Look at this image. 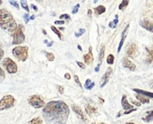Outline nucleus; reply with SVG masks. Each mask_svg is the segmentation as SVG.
I'll return each instance as SVG.
<instances>
[{
  "instance_id": "a211bd4d",
  "label": "nucleus",
  "mask_w": 153,
  "mask_h": 124,
  "mask_svg": "<svg viewBox=\"0 0 153 124\" xmlns=\"http://www.w3.org/2000/svg\"><path fill=\"white\" fill-rule=\"evenodd\" d=\"M135 97L140 101V103L142 104H149L150 103V99L149 97L143 96V95H140V94H135Z\"/></svg>"
},
{
  "instance_id": "49530a36",
  "label": "nucleus",
  "mask_w": 153,
  "mask_h": 124,
  "mask_svg": "<svg viewBox=\"0 0 153 124\" xmlns=\"http://www.w3.org/2000/svg\"><path fill=\"white\" fill-rule=\"evenodd\" d=\"M100 65H101V64H99L97 65V67L95 68V71H96V72H98V71H99V68H100Z\"/></svg>"
},
{
  "instance_id": "4be33fe9",
  "label": "nucleus",
  "mask_w": 153,
  "mask_h": 124,
  "mask_svg": "<svg viewBox=\"0 0 153 124\" xmlns=\"http://www.w3.org/2000/svg\"><path fill=\"white\" fill-rule=\"evenodd\" d=\"M117 24H118V15H115L114 21H111V22H109L108 26H109L111 29H115V28L117 27Z\"/></svg>"
},
{
  "instance_id": "f704fd0d",
  "label": "nucleus",
  "mask_w": 153,
  "mask_h": 124,
  "mask_svg": "<svg viewBox=\"0 0 153 124\" xmlns=\"http://www.w3.org/2000/svg\"><path fill=\"white\" fill-rule=\"evenodd\" d=\"M60 19H61V20H64V19L70 20V19H71V17H70V15H67V14H64V15H60Z\"/></svg>"
},
{
  "instance_id": "aec40b11",
  "label": "nucleus",
  "mask_w": 153,
  "mask_h": 124,
  "mask_svg": "<svg viewBox=\"0 0 153 124\" xmlns=\"http://www.w3.org/2000/svg\"><path fill=\"white\" fill-rule=\"evenodd\" d=\"M143 121L145 122H150L153 121V111H150L146 114V116L143 117Z\"/></svg>"
},
{
  "instance_id": "13d9d810",
  "label": "nucleus",
  "mask_w": 153,
  "mask_h": 124,
  "mask_svg": "<svg viewBox=\"0 0 153 124\" xmlns=\"http://www.w3.org/2000/svg\"><path fill=\"white\" fill-rule=\"evenodd\" d=\"M126 124H134V122H127Z\"/></svg>"
},
{
  "instance_id": "6e6d98bb",
  "label": "nucleus",
  "mask_w": 153,
  "mask_h": 124,
  "mask_svg": "<svg viewBox=\"0 0 153 124\" xmlns=\"http://www.w3.org/2000/svg\"><path fill=\"white\" fill-rule=\"evenodd\" d=\"M42 33H43L44 35H47V31H46L44 29H42Z\"/></svg>"
},
{
  "instance_id": "680f3d73",
  "label": "nucleus",
  "mask_w": 153,
  "mask_h": 124,
  "mask_svg": "<svg viewBox=\"0 0 153 124\" xmlns=\"http://www.w3.org/2000/svg\"><path fill=\"white\" fill-rule=\"evenodd\" d=\"M2 5V0H0V6Z\"/></svg>"
},
{
  "instance_id": "f8f14e48",
  "label": "nucleus",
  "mask_w": 153,
  "mask_h": 124,
  "mask_svg": "<svg viewBox=\"0 0 153 124\" xmlns=\"http://www.w3.org/2000/svg\"><path fill=\"white\" fill-rule=\"evenodd\" d=\"M140 25L142 26L143 29L150 31V32H153V21H152L145 19V20H143V21H142L140 22Z\"/></svg>"
},
{
  "instance_id": "603ef678",
  "label": "nucleus",
  "mask_w": 153,
  "mask_h": 124,
  "mask_svg": "<svg viewBox=\"0 0 153 124\" xmlns=\"http://www.w3.org/2000/svg\"><path fill=\"white\" fill-rule=\"evenodd\" d=\"M99 101H100V103H101V104H103V103H104V99H102V98H100V97H99Z\"/></svg>"
},
{
  "instance_id": "5701e85b",
  "label": "nucleus",
  "mask_w": 153,
  "mask_h": 124,
  "mask_svg": "<svg viewBox=\"0 0 153 124\" xmlns=\"http://www.w3.org/2000/svg\"><path fill=\"white\" fill-rule=\"evenodd\" d=\"M128 5H129V0H123L122 3H121V4L119 5V6H118V9L121 10V11H123L124 9H125V8L127 7Z\"/></svg>"
},
{
  "instance_id": "f03ea898",
  "label": "nucleus",
  "mask_w": 153,
  "mask_h": 124,
  "mask_svg": "<svg viewBox=\"0 0 153 124\" xmlns=\"http://www.w3.org/2000/svg\"><path fill=\"white\" fill-rule=\"evenodd\" d=\"M0 27L4 30L13 33L18 27L13 15L6 9H0Z\"/></svg>"
},
{
  "instance_id": "39448f33",
  "label": "nucleus",
  "mask_w": 153,
  "mask_h": 124,
  "mask_svg": "<svg viewBox=\"0 0 153 124\" xmlns=\"http://www.w3.org/2000/svg\"><path fill=\"white\" fill-rule=\"evenodd\" d=\"M15 104V98L11 96V95H7L5 96L1 100H0V110L3 111L5 109H8L13 107Z\"/></svg>"
},
{
  "instance_id": "dca6fc26",
  "label": "nucleus",
  "mask_w": 153,
  "mask_h": 124,
  "mask_svg": "<svg viewBox=\"0 0 153 124\" xmlns=\"http://www.w3.org/2000/svg\"><path fill=\"white\" fill-rule=\"evenodd\" d=\"M121 103H122V106H123L124 110H130V109H133V108H134V106H133L131 104H129V103H128L127 98H126V96H125V95L123 96Z\"/></svg>"
},
{
  "instance_id": "8fccbe9b",
  "label": "nucleus",
  "mask_w": 153,
  "mask_h": 124,
  "mask_svg": "<svg viewBox=\"0 0 153 124\" xmlns=\"http://www.w3.org/2000/svg\"><path fill=\"white\" fill-rule=\"evenodd\" d=\"M53 44H54V42H53V41H51V42H49V43L48 45H47V46H48L49 47V46H52Z\"/></svg>"
},
{
  "instance_id": "bb28decb",
  "label": "nucleus",
  "mask_w": 153,
  "mask_h": 124,
  "mask_svg": "<svg viewBox=\"0 0 153 124\" xmlns=\"http://www.w3.org/2000/svg\"><path fill=\"white\" fill-rule=\"evenodd\" d=\"M114 61H115V56H114L112 54L108 55V58H107V63H108L109 65H112V64H114Z\"/></svg>"
},
{
  "instance_id": "ea45409f",
  "label": "nucleus",
  "mask_w": 153,
  "mask_h": 124,
  "mask_svg": "<svg viewBox=\"0 0 153 124\" xmlns=\"http://www.w3.org/2000/svg\"><path fill=\"white\" fill-rule=\"evenodd\" d=\"M134 111H136V108H133V109H130V110H128L127 112H124V115H126V114H131L132 112H134Z\"/></svg>"
},
{
  "instance_id": "052dcab7",
  "label": "nucleus",
  "mask_w": 153,
  "mask_h": 124,
  "mask_svg": "<svg viewBox=\"0 0 153 124\" xmlns=\"http://www.w3.org/2000/svg\"><path fill=\"white\" fill-rule=\"evenodd\" d=\"M99 0H94V3H96V2H98Z\"/></svg>"
},
{
  "instance_id": "9d476101",
  "label": "nucleus",
  "mask_w": 153,
  "mask_h": 124,
  "mask_svg": "<svg viewBox=\"0 0 153 124\" xmlns=\"http://www.w3.org/2000/svg\"><path fill=\"white\" fill-rule=\"evenodd\" d=\"M72 108H73V110H74V113L78 115V117H79L82 121H84V122H87V121H88V118H87V116L84 114L83 112L81 111V108H80L78 105H72Z\"/></svg>"
},
{
  "instance_id": "c85d7f7f",
  "label": "nucleus",
  "mask_w": 153,
  "mask_h": 124,
  "mask_svg": "<svg viewBox=\"0 0 153 124\" xmlns=\"http://www.w3.org/2000/svg\"><path fill=\"white\" fill-rule=\"evenodd\" d=\"M46 57L48 58V60L50 61V62L55 60V55L52 53H46Z\"/></svg>"
},
{
  "instance_id": "4d7b16f0",
  "label": "nucleus",
  "mask_w": 153,
  "mask_h": 124,
  "mask_svg": "<svg viewBox=\"0 0 153 124\" xmlns=\"http://www.w3.org/2000/svg\"><path fill=\"white\" fill-rule=\"evenodd\" d=\"M58 30H65V28H64V27H60V28L58 29Z\"/></svg>"
},
{
  "instance_id": "ddd939ff",
  "label": "nucleus",
  "mask_w": 153,
  "mask_h": 124,
  "mask_svg": "<svg viewBox=\"0 0 153 124\" xmlns=\"http://www.w3.org/2000/svg\"><path fill=\"white\" fill-rule=\"evenodd\" d=\"M83 60H84L86 64H90L93 63L94 58H93V55H92V47L91 46H90V48H89V53L83 55Z\"/></svg>"
},
{
  "instance_id": "4c0bfd02",
  "label": "nucleus",
  "mask_w": 153,
  "mask_h": 124,
  "mask_svg": "<svg viewBox=\"0 0 153 124\" xmlns=\"http://www.w3.org/2000/svg\"><path fill=\"white\" fill-rule=\"evenodd\" d=\"M55 23L57 24V25H63V24H65V21L64 20H58V21H56Z\"/></svg>"
},
{
  "instance_id": "3c124183",
  "label": "nucleus",
  "mask_w": 153,
  "mask_h": 124,
  "mask_svg": "<svg viewBox=\"0 0 153 124\" xmlns=\"http://www.w3.org/2000/svg\"><path fill=\"white\" fill-rule=\"evenodd\" d=\"M91 14H92V11H91V10H89V11H88V15H89V16H91Z\"/></svg>"
},
{
  "instance_id": "f257e3e1",
  "label": "nucleus",
  "mask_w": 153,
  "mask_h": 124,
  "mask_svg": "<svg viewBox=\"0 0 153 124\" xmlns=\"http://www.w3.org/2000/svg\"><path fill=\"white\" fill-rule=\"evenodd\" d=\"M47 122L50 124H65L69 116V107L63 101H51L42 110Z\"/></svg>"
},
{
  "instance_id": "cd10ccee",
  "label": "nucleus",
  "mask_w": 153,
  "mask_h": 124,
  "mask_svg": "<svg viewBox=\"0 0 153 124\" xmlns=\"http://www.w3.org/2000/svg\"><path fill=\"white\" fill-rule=\"evenodd\" d=\"M6 78V73L5 71H3V69L0 67V82H2Z\"/></svg>"
},
{
  "instance_id": "393cba45",
  "label": "nucleus",
  "mask_w": 153,
  "mask_h": 124,
  "mask_svg": "<svg viewBox=\"0 0 153 124\" xmlns=\"http://www.w3.org/2000/svg\"><path fill=\"white\" fill-rule=\"evenodd\" d=\"M21 6H22V7L23 9H24L27 12V13H29V12H30V8L28 6V4H27L26 0H21Z\"/></svg>"
},
{
  "instance_id": "37998d69",
  "label": "nucleus",
  "mask_w": 153,
  "mask_h": 124,
  "mask_svg": "<svg viewBox=\"0 0 153 124\" xmlns=\"http://www.w3.org/2000/svg\"><path fill=\"white\" fill-rule=\"evenodd\" d=\"M4 56V51L2 50V48H1V45H0V60H1Z\"/></svg>"
},
{
  "instance_id": "0eeeda50",
  "label": "nucleus",
  "mask_w": 153,
  "mask_h": 124,
  "mask_svg": "<svg viewBox=\"0 0 153 124\" xmlns=\"http://www.w3.org/2000/svg\"><path fill=\"white\" fill-rule=\"evenodd\" d=\"M28 103H29L31 106H33V107H35V108H41V107H43V106L45 105L44 101L40 98V96H38V95H33V96H31L29 98Z\"/></svg>"
},
{
  "instance_id": "4468645a",
  "label": "nucleus",
  "mask_w": 153,
  "mask_h": 124,
  "mask_svg": "<svg viewBox=\"0 0 153 124\" xmlns=\"http://www.w3.org/2000/svg\"><path fill=\"white\" fill-rule=\"evenodd\" d=\"M85 112H86V114L89 115V116H92L93 114H97V112H98V109L96 107H94V106H91L90 105H87L85 106Z\"/></svg>"
},
{
  "instance_id": "a18cd8bd",
  "label": "nucleus",
  "mask_w": 153,
  "mask_h": 124,
  "mask_svg": "<svg viewBox=\"0 0 153 124\" xmlns=\"http://www.w3.org/2000/svg\"><path fill=\"white\" fill-rule=\"evenodd\" d=\"M31 8H32V9H33L35 12H37V11H38V7H37L36 6H35V5H33V4H31Z\"/></svg>"
},
{
  "instance_id": "6ab92c4d",
  "label": "nucleus",
  "mask_w": 153,
  "mask_h": 124,
  "mask_svg": "<svg viewBox=\"0 0 153 124\" xmlns=\"http://www.w3.org/2000/svg\"><path fill=\"white\" fill-rule=\"evenodd\" d=\"M105 12H106V7L104 6H99L94 9V13H95L96 15H100L104 14Z\"/></svg>"
},
{
  "instance_id": "423d86ee",
  "label": "nucleus",
  "mask_w": 153,
  "mask_h": 124,
  "mask_svg": "<svg viewBox=\"0 0 153 124\" xmlns=\"http://www.w3.org/2000/svg\"><path fill=\"white\" fill-rule=\"evenodd\" d=\"M3 65L6 69L7 72L10 73V74H14V73L17 72V65H16V64L9 57L5 58V60L3 61Z\"/></svg>"
},
{
  "instance_id": "a19ab883",
  "label": "nucleus",
  "mask_w": 153,
  "mask_h": 124,
  "mask_svg": "<svg viewBox=\"0 0 153 124\" xmlns=\"http://www.w3.org/2000/svg\"><path fill=\"white\" fill-rule=\"evenodd\" d=\"M92 81H91V80H90V79H88L87 80H86V82H85V89H87V88H88V87H89V85L91 83Z\"/></svg>"
},
{
  "instance_id": "79ce46f5",
  "label": "nucleus",
  "mask_w": 153,
  "mask_h": 124,
  "mask_svg": "<svg viewBox=\"0 0 153 124\" xmlns=\"http://www.w3.org/2000/svg\"><path fill=\"white\" fill-rule=\"evenodd\" d=\"M94 86H95V83H94V82L92 81V82H91V83H90V84L89 85V87H88V88H87V89H89V90L92 89Z\"/></svg>"
},
{
  "instance_id": "f3484780",
  "label": "nucleus",
  "mask_w": 153,
  "mask_h": 124,
  "mask_svg": "<svg viewBox=\"0 0 153 124\" xmlns=\"http://www.w3.org/2000/svg\"><path fill=\"white\" fill-rule=\"evenodd\" d=\"M135 93L137 94H140V95H143L149 98H153V93L152 92H149V91H145V90H143V89H133Z\"/></svg>"
},
{
  "instance_id": "c756f323",
  "label": "nucleus",
  "mask_w": 153,
  "mask_h": 124,
  "mask_svg": "<svg viewBox=\"0 0 153 124\" xmlns=\"http://www.w3.org/2000/svg\"><path fill=\"white\" fill-rule=\"evenodd\" d=\"M84 33H85V29H80L79 32L75 33V37H76V38H79V37H81L82 34H84Z\"/></svg>"
},
{
  "instance_id": "1a4fd4ad",
  "label": "nucleus",
  "mask_w": 153,
  "mask_h": 124,
  "mask_svg": "<svg viewBox=\"0 0 153 124\" xmlns=\"http://www.w3.org/2000/svg\"><path fill=\"white\" fill-rule=\"evenodd\" d=\"M126 54L129 57L131 58H136L138 55V48H137V45L136 44H132L128 46Z\"/></svg>"
},
{
  "instance_id": "20e7f679",
  "label": "nucleus",
  "mask_w": 153,
  "mask_h": 124,
  "mask_svg": "<svg viewBox=\"0 0 153 124\" xmlns=\"http://www.w3.org/2000/svg\"><path fill=\"white\" fill-rule=\"evenodd\" d=\"M12 37H13V44L15 45L22 44L25 39V36L23 34V26L18 25L17 29L12 33Z\"/></svg>"
},
{
  "instance_id": "9b49d317",
  "label": "nucleus",
  "mask_w": 153,
  "mask_h": 124,
  "mask_svg": "<svg viewBox=\"0 0 153 124\" xmlns=\"http://www.w3.org/2000/svg\"><path fill=\"white\" fill-rule=\"evenodd\" d=\"M122 64H123V66H124V68H126V69H128V70H130V71H134L136 70L135 64L133 63V62H132L130 59L127 58V57H124V58H123Z\"/></svg>"
},
{
  "instance_id": "5fc2aeb1",
  "label": "nucleus",
  "mask_w": 153,
  "mask_h": 124,
  "mask_svg": "<svg viewBox=\"0 0 153 124\" xmlns=\"http://www.w3.org/2000/svg\"><path fill=\"white\" fill-rule=\"evenodd\" d=\"M30 19H31V21H32V20H34V19H35V15H31V16L30 17Z\"/></svg>"
},
{
  "instance_id": "7c9ffc66",
  "label": "nucleus",
  "mask_w": 153,
  "mask_h": 124,
  "mask_svg": "<svg viewBox=\"0 0 153 124\" xmlns=\"http://www.w3.org/2000/svg\"><path fill=\"white\" fill-rule=\"evenodd\" d=\"M9 3L13 6H15V8H17V9H19V5H18V3L15 1V0H9Z\"/></svg>"
},
{
  "instance_id": "a878e982",
  "label": "nucleus",
  "mask_w": 153,
  "mask_h": 124,
  "mask_svg": "<svg viewBox=\"0 0 153 124\" xmlns=\"http://www.w3.org/2000/svg\"><path fill=\"white\" fill-rule=\"evenodd\" d=\"M28 124H42V121L40 117H37V118H34L31 121H30Z\"/></svg>"
},
{
  "instance_id": "72a5a7b5",
  "label": "nucleus",
  "mask_w": 153,
  "mask_h": 124,
  "mask_svg": "<svg viewBox=\"0 0 153 124\" xmlns=\"http://www.w3.org/2000/svg\"><path fill=\"white\" fill-rule=\"evenodd\" d=\"M146 51L148 52V54H149V55L148 56H150V58H152L153 59V50L152 49H150L149 47H146Z\"/></svg>"
},
{
  "instance_id": "473e14b6",
  "label": "nucleus",
  "mask_w": 153,
  "mask_h": 124,
  "mask_svg": "<svg viewBox=\"0 0 153 124\" xmlns=\"http://www.w3.org/2000/svg\"><path fill=\"white\" fill-rule=\"evenodd\" d=\"M74 80H75L76 84H78V86L80 87V88H82L81 83V81H80V80H79V77H78L77 75H74Z\"/></svg>"
},
{
  "instance_id": "c9c22d12",
  "label": "nucleus",
  "mask_w": 153,
  "mask_h": 124,
  "mask_svg": "<svg viewBox=\"0 0 153 124\" xmlns=\"http://www.w3.org/2000/svg\"><path fill=\"white\" fill-rule=\"evenodd\" d=\"M23 18H24V21H25V22L26 23H28L29 21H30V16H29V13H26L24 15H23Z\"/></svg>"
},
{
  "instance_id": "412c9836",
  "label": "nucleus",
  "mask_w": 153,
  "mask_h": 124,
  "mask_svg": "<svg viewBox=\"0 0 153 124\" xmlns=\"http://www.w3.org/2000/svg\"><path fill=\"white\" fill-rule=\"evenodd\" d=\"M105 49H106L105 46L102 45V46H101V48H100V51H99V64H101L102 61H103V58H104V55H105Z\"/></svg>"
},
{
  "instance_id": "b1692460",
  "label": "nucleus",
  "mask_w": 153,
  "mask_h": 124,
  "mask_svg": "<svg viewBox=\"0 0 153 124\" xmlns=\"http://www.w3.org/2000/svg\"><path fill=\"white\" fill-rule=\"evenodd\" d=\"M51 30H52V31H53L54 33H56V34L58 36V38H59L61 40H63V36H62V34H61V32H60L59 30L56 29L55 26H51Z\"/></svg>"
},
{
  "instance_id": "58836bf2",
  "label": "nucleus",
  "mask_w": 153,
  "mask_h": 124,
  "mask_svg": "<svg viewBox=\"0 0 153 124\" xmlns=\"http://www.w3.org/2000/svg\"><path fill=\"white\" fill-rule=\"evenodd\" d=\"M76 64H78V66H79L80 68H81V69H85V68H86V66L84 65V64L81 63V62H77Z\"/></svg>"
},
{
  "instance_id": "7ed1b4c3",
  "label": "nucleus",
  "mask_w": 153,
  "mask_h": 124,
  "mask_svg": "<svg viewBox=\"0 0 153 124\" xmlns=\"http://www.w3.org/2000/svg\"><path fill=\"white\" fill-rule=\"evenodd\" d=\"M28 51H29L28 46H15L13 49V55L19 61L24 62L28 58Z\"/></svg>"
},
{
  "instance_id": "e433bc0d",
  "label": "nucleus",
  "mask_w": 153,
  "mask_h": 124,
  "mask_svg": "<svg viewBox=\"0 0 153 124\" xmlns=\"http://www.w3.org/2000/svg\"><path fill=\"white\" fill-rule=\"evenodd\" d=\"M56 87H57V89H58V91H59V93L64 94V91H65L64 87H62V86H56Z\"/></svg>"
},
{
  "instance_id": "c03bdc74",
  "label": "nucleus",
  "mask_w": 153,
  "mask_h": 124,
  "mask_svg": "<svg viewBox=\"0 0 153 124\" xmlns=\"http://www.w3.org/2000/svg\"><path fill=\"white\" fill-rule=\"evenodd\" d=\"M65 78L66 80H71V75H70V74L67 72V73L65 74Z\"/></svg>"
},
{
  "instance_id": "2eb2a0df",
  "label": "nucleus",
  "mask_w": 153,
  "mask_h": 124,
  "mask_svg": "<svg viewBox=\"0 0 153 124\" xmlns=\"http://www.w3.org/2000/svg\"><path fill=\"white\" fill-rule=\"evenodd\" d=\"M129 29V24H127L125 29L124 30L123 33H122V38H121V41L119 43V46H118V48H117V52H120L121 49H122V46L124 45V39H125V36H126V32H127V30Z\"/></svg>"
},
{
  "instance_id": "bf43d9fd",
  "label": "nucleus",
  "mask_w": 153,
  "mask_h": 124,
  "mask_svg": "<svg viewBox=\"0 0 153 124\" xmlns=\"http://www.w3.org/2000/svg\"><path fill=\"white\" fill-rule=\"evenodd\" d=\"M93 124H96V123H93ZM98 124H106V123H103V122H101V123H98Z\"/></svg>"
},
{
  "instance_id": "09e8293b",
  "label": "nucleus",
  "mask_w": 153,
  "mask_h": 124,
  "mask_svg": "<svg viewBox=\"0 0 153 124\" xmlns=\"http://www.w3.org/2000/svg\"><path fill=\"white\" fill-rule=\"evenodd\" d=\"M150 88L153 89V80H151V81L150 82Z\"/></svg>"
},
{
  "instance_id": "864d4df0",
  "label": "nucleus",
  "mask_w": 153,
  "mask_h": 124,
  "mask_svg": "<svg viewBox=\"0 0 153 124\" xmlns=\"http://www.w3.org/2000/svg\"><path fill=\"white\" fill-rule=\"evenodd\" d=\"M77 47H78V49H79V50L82 51V48H81V46L80 45H78V46H77Z\"/></svg>"
},
{
  "instance_id": "de8ad7c7",
  "label": "nucleus",
  "mask_w": 153,
  "mask_h": 124,
  "mask_svg": "<svg viewBox=\"0 0 153 124\" xmlns=\"http://www.w3.org/2000/svg\"><path fill=\"white\" fill-rule=\"evenodd\" d=\"M132 103L134 104V105H136L137 106H140V102H136V101H133V100H132Z\"/></svg>"
},
{
  "instance_id": "6e6552de",
  "label": "nucleus",
  "mask_w": 153,
  "mask_h": 124,
  "mask_svg": "<svg viewBox=\"0 0 153 124\" xmlns=\"http://www.w3.org/2000/svg\"><path fill=\"white\" fill-rule=\"evenodd\" d=\"M113 70L111 67H108L107 69V71H106V72L104 73V75L102 76L101 78V80H100V83H99V86L100 88H103V87H105L106 85L108 84V82L109 81V79H110V75L112 73Z\"/></svg>"
},
{
  "instance_id": "2f4dec72",
  "label": "nucleus",
  "mask_w": 153,
  "mask_h": 124,
  "mask_svg": "<svg viewBox=\"0 0 153 124\" xmlns=\"http://www.w3.org/2000/svg\"><path fill=\"white\" fill-rule=\"evenodd\" d=\"M79 8H80V5H79V4H77V5H76L74 7L73 11H72V14H73V15L77 14V13H78V11H79Z\"/></svg>"
}]
</instances>
